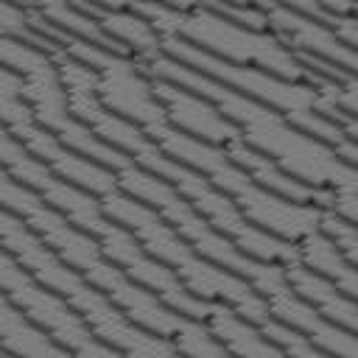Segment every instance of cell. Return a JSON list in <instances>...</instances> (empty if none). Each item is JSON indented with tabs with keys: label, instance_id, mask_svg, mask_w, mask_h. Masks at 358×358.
I'll list each match as a JSON object with an SVG mask.
<instances>
[{
	"label": "cell",
	"instance_id": "1",
	"mask_svg": "<svg viewBox=\"0 0 358 358\" xmlns=\"http://www.w3.org/2000/svg\"><path fill=\"white\" fill-rule=\"evenodd\" d=\"M0 201L6 210L28 221L70 266H76L90 282H95L109 299H115L137 324L171 338L182 350V355H201V358L227 355V347L213 336V330L204 322L176 310L162 296H157L134 277H129L126 268L117 266L103 252L101 241L92 232L73 224L67 215L53 210L28 185H22L6 171L0 176Z\"/></svg>",
	"mask_w": 358,
	"mask_h": 358
},
{
	"label": "cell",
	"instance_id": "2",
	"mask_svg": "<svg viewBox=\"0 0 358 358\" xmlns=\"http://www.w3.org/2000/svg\"><path fill=\"white\" fill-rule=\"evenodd\" d=\"M143 67L151 76L176 81L182 87H190V90L207 95L210 101H215L221 106V112L241 129V137L252 148L277 159L296 179L316 185V187L336 190V193L358 190V165L347 162L330 143H324L322 137L296 126L280 109L238 92L235 87L173 59L165 50L145 59Z\"/></svg>",
	"mask_w": 358,
	"mask_h": 358
},
{
	"label": "cell",
	"instance_id": "3",
	"mask_svg": "<svg viewBox=\"0 0 358 358\" xmlns=\"http://www.w3.org/2000/svg\"><path fill=\"white\" fill-rule=\"evenodd\" d=\"M0 243L31 274H36L53 291H59L87 319V324L120 355H134V358L182 355V350L171 338L137 324L115 299H109L95 282H90L76 266H70L28 221H22L17 213L6 207L0 218Z\"/></svg>",
	"mask_w": 358,
	"mask_h": 358
},
{
	"label": "cell",
	"instance_id": "4",
	"mask_svg": "<svg viewBox=\"0 0 358 358\" xmlns=\"http://www.w3.org/2000/svg\"><path fill=\"white\" fill-rule=\"evenodd\" d=\"M101 204L109 218H115L117 224L131 229L148 252H154L159 260H165L196 296L210 299V302H229L257 324H266L274 316L268 302L263 299V294L246 277H241L232 268L201 255L145 201H140L131 193H126L123 187H117V190L101 196Z\"/></svg>",
	"mask_w": 358,
	"mask_h": 358
},
{
	"label": "cell",
	"instance_id": "5",
	"mask_svg": "<svg viewBox=\"0 0 358 358\" xmlns=\"http://www.w3.org/2000/svg\"><path fill=\"white\" fill-rule=\"evenodd\" d=\"M131 8L140 11L145 20H151L162 36L187 39L196 48L221 56L227 62L266 67L294 81H308V84L319 81V70L308 67L299 59V53L271 28L266 31L249 28L201 3L193 8H176L162 0H131Z\"/></svg>",
	"mask_w": 358,
	"mask_h": 358
},
{
	"label": "cell",
	"instance_id": "6",
	"mask_svg": "<svg viewBox=\"0 0 358 358\" xmlns=\"http://www.w3.org/2000/svg\"><path fill=\"white\" fill-rule=\"evenodd\" d=\"M151 137L176 159L193 165L196 171H201L204 176H210L238 207L241 213L257 224L266 232H274L285 241L299 243L305 235L322 229V215L324 207L319 204H305V201H291L274 190H268L266 185H260L257 179H252L232 157L227 148L204 143L199 137H190L187 131L176 129L171 120L157 126L151 131Z\"/></svg>",
	"mask_w": 358,
	"mask_h": 358
},
{
	"label": "cell",
	"instance_id": "7",
	"mask_svg": "<svg viewBox=\"0 0 358 358\" xmlns=\"http://www.w3.org/2000/svg\"><path fill=\"white\" fill-rule=\"evenodd\" d=\"M3 64L22 76V95L31 103L36 120L45 129H50L53 134H59L70 148L109 165L112 171H120L134 162L126 151L106 143L73 112L67 87L62 78V67L53 53L42 50L31 42L6 36L3 39Z\"/></svg>",
	"mask_w": 358,
	"mask_h": 358
},
{
	"label": "cell",
	"instance_id": "8",
	"mask_svg": "<svg viewBox=\"0 0 358 358\" xmlns=\"http://www.w3.org/2000/svg\"><path fill=\"white\" fill-rule=\"evenodd\" d=\"M0 117H3V129H8L31 154H36L64 179L81 185L95 196H106L120 187L117 171L70 148L59 134H53L36 120L31 103L22 95V76L6 64H3V84H0Z\"/></svg>",
	"mask_w": 358,
	"mask_h": 358
},
{
	"label": "cell",
	"instance_id": "9",
	"mask_svg": "<svg viewBox=\"0 0 358 358\" xmlns=\"http://www.w3.org/2000/svg\"><path fill=\"white\" fill-rule=\"evenodd\" d=\"M0 291L20 305L36 324H42L70 355L76 358H112L120 355L115 347H109L90 324L87 319L50 285H45L36 274H31L11 252L3 249L0 257Z\"/></svg>",
	"mask_w": 358,
	"mask_h": 358
},
{
	"label": "cell",
	"instance_id": "10",
	"mask_svg": "<svg viewBox=\"0 0 358 358\" xmlns=\"http://www.w3.org/2000/svg\"><path fill=\"white\" fill-rule=\"evenodd\" d=\"M0 162H3L6 173L20 179L22 185H28L39 199H45L53 210L67 215L81 229L101 235V229L109 224L101 196H95V193L84 190L81 185L56 173L48 162H42L36 154H31L8 129H3V137H0Z\"/></svg>",
	"mask_w": 358,
	"mask_h": 358
},
{
	"label": "cell",
	"instance_id": "11",
	"mask_svg": "<svg viewBox=\"0 0 358 358\" xmlns=\"http://www.w3.org/2000/svg\"><path fill=\"white\" fill-rule=\"evenodd\" d=\"M95 238L101 241L103 252L117 266L126 268L129 277H134L140 285H145L148 291H154L157 296H162L176 310H182V313H187V316H193V319H199V322L207 324L210 313L215 310V302L196 296L165 260H159L154 252H148L137 241V235L131 229H126L123 224H117L115 218H109V224Z\"/></svg>",
	"mask_w": 358,
	"mask_h": 358
},
{
	"label": "cell",
	"instance_id": "12",
	"mask_svg": "<svg viewBox=\"0 0 358 358\" xmlns=\"http://www.w3.org/2000/svg\"><path fill=\"white\" fill-rule=\"evenodd\" d=\"M154 92L165 103L171 123L176 129H182V131H187L190 137H199V140L221 145V148L243 140L241 129L207 95L190 90V87H182L176 81L159 78V76H154Z\"/></svg>",
	"mask_w": 358,
	"mask_h": 358
},
{
	"label": "cell",
	"instance_id": "13",
	"mask_svg": "<svg viewBox=\"0 0 358 358\" xmlns=\"http://www.w3.org/2000/svg\"><path fill=\"white\" fill-rule=\"evenodd\" d=\"M268 28L282 36L294 50L308 53L319 62H327L333 67H341L352 76H358V48L350 45L347 39H341L336 31H330L327 25L277 3L268 11Z\"/></svg>",
	"mask_w": 358,
	"mask_h": 358
},
{
	"label": "cell",
	"instance_id": "14",
	"mask_svg": "<svg viewBox=\"0 0 358 358\" xmlns=\"http://www.w3.org/2000/svg\"><path fill=\"white\" fill-rule=\"evenodd\" d=\"M229 157L252 176L257 179L260 185H266L268 190L291 199V201H305V204H319V207H333L336 201V190H327V187H316V185H308L302 179H296L294 173H288L277 159H271L268 154L252 148L246 140H238L232 145H227Z\"/></svg>",
	"mask_w": 358,
	"mask_h": 358
},
{
	"label": "cell",
	"instance_id": "15",
	"mask_svg": "<svg viewBox=\"0 0 358 358\" xmlns=\"http://www.w3.org/2000/svg\"><path fill=\"white\" fill-rule=\"evenodd\" d=\"M0 358H73L6 294L0 296Z\"/></svg>",
	"mask_w": 358,
	"mask_h": 358
},
{
	"label": "cell",
	"instance_id": "16",
	"mask_svg": "<svg viewBox=\"0 0 358 358\" xmlns=\"http://www.w3.org/2000/svg\"><path fill=\"white\" fill-rule=\"evenodd\" d=\"M285 274L291 280V285L330 322H336L344 330L358 333V302L341 291L336 282H330L324 274H319L316 268H310L302 260H294L285 266Z\"/></svg>",
	"mask_w": 358,
	"mask_h": 358
},
{
	"label": "cell",
	"instance_id": "17",
	"mask_svg": "<svg viewBox=\"0 0 358 358\" xmlns=\"http://www.w3.org/2000/svg\"><path fill=\"white\" fill-rule=\"evenodd\" d=\"M207 327L232 355H282V350L266 336V330L229 302H215Z\"/></svg>",
	"mask_w": 358,
	"mask_h": 358
},
{
	"label": "cell",
	"instance_id": "18",
	"mask_svg": "<svg viewBox=\"0 0 358 358\" xmlns=\"http://www.w3.org/2000/svg\"><path fill=\"white\" fill-rule=\"evenodd\" d=\"M299 260L324 274L330 282H336L358 302V266L341 252V246L324 229H316L299 241Z\"/></svg>",
	"mask_w": 358,
	"mask_h": 358
},
{
	"label": "cell",
	"instance_id": "19",
	"mask_svg": "<svg viewBox=\"0 0 358 358\" xmlns=\"http://www.w3.org/2000/svg\"><path fill=\"white\" fill-rule=\"evenodd\" d=\"M95 17L103 25V31L115 36L120 45H126L129 53L137 56L140 62L162 53V34L154 28L151 20H145L131 6L129 8H98Z\"/></svg>",
	"mask_w": 358,
	"mask_h": 358
},
{
	"label": "cell",
	"instance_id": "20",
	"mask_svg": "<svg viewBox=\"0 0 358 358\" xmlns=\"http://www.w3.org/2000/svg\"><path fill=\"white\" fill-rule=\"evenodd\" d=\"M296 53H299V50H296ZM299 59H302L308 67L319 70L316 87H319L330 101H336L341 109H347L350 115L358 117V76H352V73H347V70H341V67H333V64H327V62H319V59H313V56H308V53H299Z\"/></svg>",
	"mask_w": 358,
	"mask_h": 358
},
{
	"label": "cell",
	"instance_id": "21",
	"mask_svg": "<svg viewBox=\"0 0 358 358\" xmlns=\"http://www.w3.org/2000/svg\"><path fill=\"white\" fill-rule=\"evenodd\" d=\"M263 330H266V336L282 350V355H302V358H313V355H324L322 350H319V344L305 333V330H299V327H294V324H288V322H282V319H277V316H271L266 324H260Z\"/></svg>",
	"mask_w": 358,
	"mask_h": 358
},
{
	"label": "cell",
	"instance_id": "22",
	"mask_svg": "<svg viewBox=\"0 0 358 358\" xmlns=\"http://www.w3.org/2000/svg\"><path fill=\"white\" fill-rule=\"evenodd\" d=\"M322 229L341 246V252L358 266V227L350 221V218H344L341 213H336L333 207H327L324 210V215H322Z\"/></svg>",
	"mask_w": 358,
	"mask_h": 358
},
{
	"label": "cell",
	"instance_id": "23",
	"mask_svg": "<svg viewBox=\"0 0 358 358\" xmlns=\"http://www.w3.org/2000/svg\"><path fill=\"white\" fill-rule=\"evenodd\" d=\"M333 210H336V213H341L344 218H350V221L358 227V190H350V193H336Z\"/></svg>",
	"mask_w": 358,
	"mask_h": 358
},
{
	"label": "cell",
	"instance_id": "24",
	"mask_svg": "<svg viewBox=\"0 0 358 358\" xmlns=\"http://www.w3.org/2000/svg\"><path fill=\"white\" fill-rule=\"evenodd\" d=\"M232 6H252V8H263V11H271L280 0H227Z\"/></svg>",
	"mask_w": 358,
	"mask_h": 358
},
{
	"label": "cell",
	"instance_id": "25",
	"mask_svg": "<svg viewBox=\"0 0 358 358\" xmlns=\"http://www.w3.org/2000/svg\"><path fill=\"white\" fill-rule=\"evenodd\" d=\"M98 8H129L131 0H92Z\"/></svg>",
	"mask_w": 358,
	"mask_h": 358
}]
</instances>
